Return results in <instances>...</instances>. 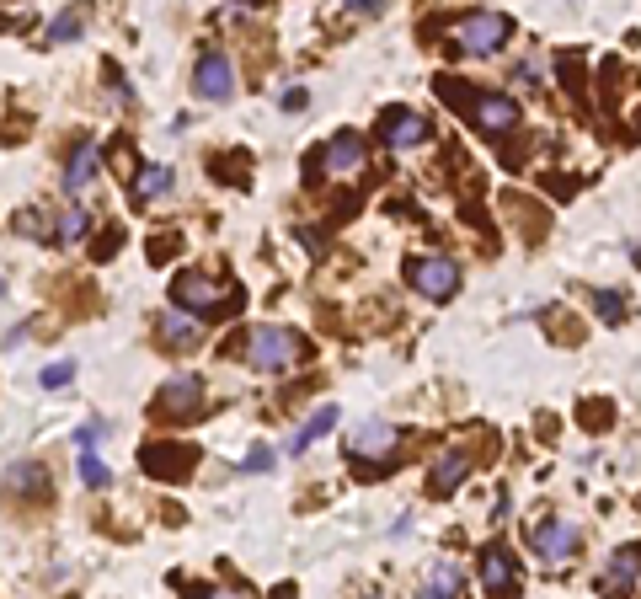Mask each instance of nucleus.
<instances>
[{
    "instance_id": "e433bc0d",
    "label": "nucleus",
    "mask_w": 641,
    "mask_h": 599,
    "mask_svg": "<svg viewBox=\"0 0 641 599\" xmlns=\"http://www.w3.org/2000/svg\"><path fill=\"white\" fill-rule=\"evenodd\" d=\"M0 289H6V284H0Z\"/></svg>"
},
{
    "instance_id": "5701e85b",
    "label": "nucleus",
    "mask_w": 641,
    "mask_h": 599,
    "mask_svg": "<svg viewBox=\"0 0 641 599\" xmlns=\"http://www.w3.org/2000/svg\"><path fill=\"white\" fill-rule=\"evenodd\" d=\"M81 27H86V11H65V17L49 22V43H75V38H81Z\"/></svg>"
},
{
    "instance_id": "f03ea898",
    "label": "nucleus",
    "mask_w": 641,
    "mask_h": 599,
    "mask_svg": "<svg viewBox=\"0 0 641 599\" xmlns=\"http://www.w3.org/2000/svg\"><path fill=\"white\" fill-rule=\"evenodd\" d=\"M171 300H177V311L198 316V321H214V316L241 311V289L209 279V273H182V279L171 284Z\"/></svg>"
},
{
    "instance_id": "412c9836",
    "label": "nucleus",
    "mask_w": 641,
    "mask_h": 599,
    "mask_svg": "<svg viewBox=\"0 0 641 599\" xmlns=\"http://www.w3.org/2000/svg\"><path fill=\"white\" fill-rule=\"evenodd\" d=\"M86 209H59V220L49 225V241H54V247H65V241H81L86 236Z\"/></svg>"
},
{
    "instance_id": "7c9ffc66",
    "label": "nucleus",
    "mask_w": 641,
    "mask_h": 599,
    "mask_svg": "<svg viewBox=\"0 0 641 599\" xmlns=\"http://www.w3.org/2000/svg\"><path fill=\"white\" fill-rule=\"evenodd\" d=\"M102 434H107V423L97 418V423H86L81 434H75V444H81V450H97V439H102Z\"/></svg>"
},
{
    "instance_id": "4be33fe9",
    "label": "nucleus",
    "mask_w": 641,
    "mask_h": 599,
    "mask_svg": "<svg viewBox=\"0 0 641 599\" xmlns=\"http://www.w3.org/2000/svg\"><path fill=\"white\" fill-rule=\"evenodd\" d=\"M460 589H465V573H460L455 562H439L428 573V594H460Z\"/></svg>"
},
{
    "instance_id": "393cba45",
    "label": "nucleus",
    "mask_w": 641,
    "mask_h": 599,
    "mask_svg": "<svg viewBox=\"0 0 641 599\" xmlns=\"http://www.w3.org/2000/svg\"><path fill=\"white\" fill-rule=\"evenodd\" d=\"M593 311H599V316L609 321V327H615V321L625 316V300L615 295V289H593Z\"/></svg>"
},
{
    "instance_id": "9b49d317",
    "label": "nucleus",
    "mask_w": 641,
    "mask_h": 599,
    "mask_svg": "<svg viewBox=\"0 0 641 599\" xmlns=\"http://www.w3.org/2000/svg\"><path fill=\"white\" fill-rule=\"evenodd\" d=\"M316 156H321L326 172L348 177V172H358V166L369 161V150H364V134H358V129H342L332 145H321V150H316Z\"/></svg>"
},
{
    "instance_id": "20e7f679",
    "label": "nucleus",
    "mask_w": 641,
    "mask_h": 599,
    "mask_svg": "<svg viewBox=\"0 0 641 599\" xmlns=\"http://www.w3.org/2000/svg\"><path fill=\"white\" fill-rule=\"evenodd\" d=\"M246 359L257 364V370H294V364L305 359V337L300 332H289V327H257L252 337H246Z\"/></svg>"
},
{
    "instance_id": "72a5a7b5",
    "label": "nucleus",
    "mask_w": 641,
    "mask_h": 599,
    "mask_svg": "<svg viewBox=\"0 0 641 599\" xmlns=\"http://www.w3.org/2000/svg\"><path fill=\"white\" fill-rule=\"evenodd\" d=\"M310 97H305V91L300 86H294V91H284V107H289V113H300V107H305Z\"/></svg>"
},
{
    "instance_id": "b1692460",
    "label": "nucleus",
    "mask_w": 641,
    "mask_h": 599,
    "mask_svg": "<svg viewBox=\"0 0 641 599\" xmlns=\"http://www.w3.org/2000/svg\"><path fill=\"white\" fill-rule=\"evenodd\" d=\"M214 177L220 182H252V172H246V156H214Z\"/></svg>"
},
{
    "instance_id": "dca6fc26",
    "label": "nucleus",
    "mask_w": 641,
    "mask_h": 599,
    "mask_svg": "<svg viewBox=\"0 0 641 599\" xmlns=\"http://www.w3.org/2000/svg\"><path fill=\"white\" fill-rule=\"evenodd\" d=\"M641 578V546H620L604 567V589H636Z\"/></svg>"
},
{
    "instance_id": "6e6552de",
    "label": "nucleus",
    "mask_w": 641,
    "mask_h": 599,
    "mask_svg": "<svg viewBox=\"0 0 641 599\" xmlns=\"http://www.w3.org/2000/svg\"><path fill=\"white\" fill-rule=\"evenodd\" d=\"M193 91L203 102H230L236 97V70L220 49H203L198 54V70H193Z\"/></svg>"
},
{
    "instance_id": "ddd939ff",
    "label": "nucleus",
    "mask_w": 641,
    "mask_h": 599,
    "mask_svg": "<svg viewBox=\"0 0 641 599\" xmlns=\"http://www.w3.org/2000/svg\"><path fill=\"white\" fill-rule=\"evenodd\" d=\"M155 332H161V348L166 353H193L203 337H198V316L187 321V311H166V316H155Z\"/></svg>"
},
{
    "instance_id": "2f4dec72",
    "label": "nucleus",
    "mask_w": 641,
    "mask_h": 599,
    "mask_svg": "<svg viewBox=\"0 0 641 599\" xmlns=\"http://www.w3.org/2000/svg\"><path fill=\"white\" fill-rule=\"evenodd\" d=\"M118 241H123V230H107V236H97V252H91V257H97V263H107V257H113V247H118Z\"/></svg>"
},
{
    "instance_id": "c85d7f7f",
    "label": "nucleus",
    "mask_w": 641,
    "mask_h": 599,
    "mask_svg": "<svg viewBox=\"0 0 641 599\" xmlns=\"http://www.w3.org/2000/svg\"><path fill=\"white\" fill-rule=\"evenodd\" d=\"M102 81L113 86V97H118V102H134V91H129V81H123V70H118V65H107V70H102Z\"/></svg>"
},
{
    "instance_id": "bb28decb",
    "label": "nucleus",
    "mask_w": 641,
    "mask_h": 599,
    "mask_svg": "<svg viewBox=\"0 0 641 599\" xmlns=\"http://www.w3.org/2000/svg\"><path fill=\"white\" fill-rule=\"evenodd\" d=\"M81 482L86 487H107V466H102L97 450H81Z\"/></svg>"
},
{
    "instance_id": "a878e982",
    "label": "nucleus",
    "mask_w": 641,
    "mask_h": 599,
    "mask_svg": "<svg viewBox=\"0 0 641 599\" xmlns=\"http://www.w3.org/2000/svg\"><path fill=\"white\" fill-rule=\"evenodd\" d=\"M38 380H43V391H65L70 380H75V359H59V364H49V370H43Z\"/></svg>"
},
{
    "instance_id": "0eeeda50",
    "label": "nucleus",
    "mask_w": 641,
    "mask_h": 599,
    "mask_svg": "<svg viewBox=\"0 0 641 599\" xmlns=\"http://www.w3.org/2000/svg\"><path fill=\"white\" fill-rule=\"evenodd\" d=\"M406 284L428 300H449L460 289V268L449 263V257H412V263H406Z\"/></svg>"
},
{
    "instance_id": "4468645a",
    "label": "nucleus",
    "mask_w": 641,
    "mask_h": 599,
    "mask_svg": "<svg viewBox=\"0 0 641 599\" xmlns=\"http://www.w3.org/2000/svg\"><path fill=\"white\" fill-rule=\"evenodd\" d=\"M481 583H487L492 594H513L519 589V562H513L503 546H487L481 551Z\"/></svg>"
},
{
    "instance_id": "a211bd4d",
    "label": "nucleus",
    "mask_w": 641,
    "mask_h": 599,
    "mask_svg": "<svg viewBox=\"0 0 641 599\" xmlns=\"http://www.w3.org/2000/svg\"><path fill=\"white\" fill-rule=\"evenodd\" d=\"M6 487H11V493H22V498H49V471H43L38 460H22V466H11Z\"/></svg>"
},
{
    "instance_id": "c9c22d12",
    "label": "nucleus",
    "mask_w": 641,
    "mask_h": 599,
    "mask_svg": "<svg viewBox=\"0 0 641 599\" xmlns=\"http://www.w3.org/2000/svg\"><path fill=\"white\" fill-rule=\"evenodd\" d=\"M241 6H262V0H241Z\"/></svg>"
},
{
    "instance_id": "6ab92c4d",
    "label": "nucleus",
    "mask_w": 641,
    "mask_h": 599,
    "mask_svg": "<svg viewBox=\"0 0 641 599\" xmlns=\"http://www.w3.org/2000/svg\"><path fill=\"white\" fill-rule=\"evenodd\" d=\"M337 418H342V412H337V402H326L321 412H310V423H305L300 434L289 439V455H305V450H310V444H316L321 434H332V423H337Z\"/></svg>"
},
{
    "instance_id": "39448f33",
    "label": "nucleus",
    "mask_w": 641,
    "mask_h": 599,
    "mask_svg": "<svg viewBox=\"0 0 641 599\" xmlns=\"http://www.w3.org/2000/svg\"><path fill=\"white\" fill-rule=\"evenodd\" d=\"M139 466H145V476H155V482H187L198 466V450L182 439H150L145 450H139Z\"/></svg>"
},
{
    "instance_id": "f8f14e48",
    "label": "nucleus",
    "mask_w": 641,
    "mask_h": 599,
    "mask_svg": "<svg viewBox=\"0 0 641 599\" xmlns=\"http://www.w3.org/2000/svg\"><path fill=\"white\" fill-rule=\"evenodd\" d=\"M380 134H385V145H396V150H406V145H422L428 140V118L422 113H412V107H385V118H380Z\"/></svg>"
},
{
    "instance_id": "7ed1b4c3",
    "label": "nucleus",
    "mask_w": 641,
    "mask_h": 599,
    "mask_svg": "<svg viewBox=\"0 0 641 599\" xmlns=\"http://www.w3.org/2000/svg\"><path fill=\"white\" fill-rule=\"evenodd\" d=\"M508 38H513V22L503 11H465V17L449 27V43H455V54H465V59H492Z\"/></svg>"
},
{
    "instance_id": "c756f323",
    "label": "nucleus",
    "mask_w": 641,
    "mask_h": 599,
    "mask_svg": "<svg viewBox=\"0 0 641 599\" xmlns=\"http://www.w3.org/2000/svg\"><path fill=\"white\" fill-rule=\"evenodd\" d=\"M268 466H273V450H268V444H257V450L246 455V466H241V471H252V476H257V471H268Z\"/></svg>"
},
{
    "instance_id": "1a4fd4ad",
    "label": "nucleus",
    "mask_w": 641,
    "mask_h": 599,
    "mask_svg": "<svg viewBox=\"0 0 641 599\" xmlns=\"http://www.w3.org/2000/svg\"><path fill=\"white\" fill-rule=\"evenodd\" d=\"M198 407H203V375H171L166 386L155 391V412H161L166 423L193 418Z\"/></svg>"
},
{
    "instance_id": "423d86ee",
    "label": "nucleus",
    "mask_w": 641,
    "mask_h": 599,
    "mask_svg": "<svg viewBox=\"0 0 641 599\" xmlns=\"http://www.w3.org/2000/svg\"><path fill=\"white\" fill-rule=\"evenodd\" d=\"M396 423H358L353 434H348V455H358V460H380V466H364L369 476H385L390 471V450H396ZM358 471V476H364Z\"/></svg>"
},
{
    "instance_id": "9d476101",
    "label": "nucleus",
    "mask_w": 641,
    "mask_h": 599,
    "mask_svg": "<svg viewBox=\"0 0 641 599\" xmlns=\"http://www.w3.org/2000/svg\"><path fill=\"white\" fill-rule=\"evenodd\" d=\"M529 546H535L545 562H567L577 551V525H567V519H540V525L529 530Z\"/></svg>"
},
{
    "instance_id": "aec40b11",
    "label": "nucleus",
    "mask_w": 641,
    "mask_h": 599,
    "mask_svg": "<svg viewBox=\"0 0 641 599\" xmlns=\"http://www.w3.org/2000/svg\"><path fill=\"white\" fill-rule=\"evenodd\" d=\"M171 166H145V172H134V188H129V198L134 204H150V198H161V193H171Z\"/></svg>"
},
{
    "instance_id": "473e14b6",
    "label": "nucleus",
    "mask_w": 641,
    "mask_h": 599,
    "mask_svg": "<svg viewBox=\"0 0 641 599\" xmlns=\"http://www.w3.org/2000/svg\"><path fill=\"white\" fill-rule=\"evenodd\" d=\"M171 247H177V241H171V236H161V241L150 247V263H166V257H171Z\"/></svg>"
},
{
    "instance_id": "f3484780",
    "label": "nucleus",
    "mask_w": 641,
    "mask_h": 599,
    "mask_svg": "<svg viewBox=\"0 0 641 599\" xmlns=\"http://www.w3.org/2000/svg\"><path fill=\"white\" fill-rule=\"evenodd\" d=\"M471 476V455H460V450H449V455H439L433 460V476H428V487L433 493H455V487Z\"/></svg>"
},
{
    "instance_id": "f704fd0d",
    "label": "nucleus",
    "mask_w": 641,
    "mask_h": 599,
    "mask_svg": "<svg viewBox=\"0 0 641 599\" xmlns=\"http://www.w3.org/2000/svg\"><path fill=\"white\" fill-rule=\"evenodd\" d=\"M342 6H348V11H380L385 0H342Z\"/></svg>"
},
{
    "instance_id": "2eb2a0df",
    "label": "nucleus",
    "mask_w": 641,
    "mask_h": 599,
    "mask_svg": "<svg viewBox=\"0 0 641 599\" xmlns=\"http://www.w3.org/2000/svg\"><path fill=\"white\" fill-rule=\"evenodd\" d=\"M97 172H102V145L81 140V145H75V156H70V166H65V193L91 188V182H97Z\"/></svg>"
},
{
    "instance_id": "cd10ccee",
    "label": "nucleus",
    "mask_w": 641,
    "mask_h": 599,
    "mask_svg": "<svg viewBox=\"0 0 641 599\" xmlns=\"http://www.w3.org/2000/svg\"><path fill=\"white\" fill-rule=\"evenodd\" d=\"M556 70L567 75V91H577V97H583V65H577L572 54H561V59H556Z\"/></svg>"
},
{
    "instance_id": "f257e3e1",
    "label": "nucleus",
    "mask_w": 641,
    "mask_h": 599,
    "mask_svg": "<svg viewBox=\"0 0 641 599\" xmlns=\"http://www.w3.org/2000/svg\"><path fill=\"white\" fill-rule=\"evenodd\" d=\"M439 97H444L449 107H460V113L471 118L481 134H508V129H519V102L503 97V91L465 86V81H455V75H444V81H439Z\"/></svg>"
}]
</instances>
